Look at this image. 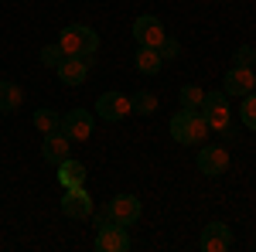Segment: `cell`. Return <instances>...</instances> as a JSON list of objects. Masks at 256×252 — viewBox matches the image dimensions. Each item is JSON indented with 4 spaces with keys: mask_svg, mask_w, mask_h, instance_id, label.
Masks as SVG:
<instances>
[{
    "mask_svg": "<svg viewBox=\"0 0 256 252\" xmlns=\"http://www.w3.org/2000/svg\"><path fill=\"white\" fill-rule=\"evenodd\" d=\"M168 130H171V140L174 143H181V147H198L205 140V133H208V123L202 119L198 109H181V113L171 116Z\"/></svg>",
    "mask_w": 256,
    "mask_h": 252,
    "instance_id": "obj_1",
    "label": "cell"
},
{
    "mask_svg": "<svg viewBox=\"0 0 256 252\" xmlns=\"http://www.w3.org/2000/svg\"><path fill=\"white\" fill-rule=\"evenodd\" d=\"M58 44L65 55H79V58H89L99 51V34L86 24H68L58 34Z\"/></svg>",
    "mask_w": 256,
    "mask_h": 252,
    "instance_id": "obj_2",
    "label": "cell"
},
{
    "mask_svg": "<svg viewBox=\"0 0 256 252\" xmlns=\"http://www.w3.org/2000/svg\"><path fill=\"white\" fill-rule=\"evenodd\" d=\"M198 113L208 123V130H226L229 126V96L226 92H205Z\"/></svg>",
    "mask_w": 256,
    "mask_h": 252,
    "instance_id": "obj_3",
    "label": "cell"
},
{
    "mask_svg": "<svg viewBox=\"0 0 256 252\" xmlns=\"http://www.w3.org/2000/svg\"><path fill=\"white\" fill-rule=\"evenodd\" d=\"M92 126H96V119H92L89 109H72V113H65V116L58 119V130L68 136L72 143L89 140V136H92Z\"/></svg>",
    "mask_w": 256,
    "mask_h": 252,
    "instance_id": "obj_4",
    "label": "cell"
},
{
    "mask_svg": "<svg viewBox=\"0 0 256 252\" xmlns=\"http://www.w3.org/2000/svg\"><path fill=\"white\" fill-rule=\"evenodd\" d=\"M130 113H134V106H130V96H123V92H102L96 102V116L106 123H120Z\"/></svg>",
    "mask_w": 256,
    "mask_h": 252,
    "instance_id": "obj_5",
    "label": "cell"
},
{
    "mask_svg": "<svg viewBox=\"0 0 256 252\" xmlns=\"http://www.w3.org/2000/svg\"><path fill=\"white\" fill-rule=\"evenodd\" d=\"M130 232H126V225H116V222H110V225H102L96 232V252H130Z\"/></svg>",
    "mask_w": 256,
    "mask_h": 252,
    "instance_id": "obj_6",
    "label": "cell"
},
{
    "mask_svg": "<svg viewBox=\"0 0 256 252\" xmlns=\"http://www.w3.org/2000/svg\"><path fill=\"white\" fill-rule=\"evenodd\" d=\"M58 205H62V215H65V218H76V222H82V218L92 215V198L86 191V184H82V188H65Z\"/></svg>",
    "mask_w": 256,
    "mask_h": 252,
    "instance_id": "obj_7",
    "label": "cell"
},
{
    "mask_svg": "<svg viewBox=\"0 0 256 252\" xmlns=\"http://www.w3.org/2000/svg\"><path fill=\"white\" fill-rule=\"evenodd\" d=\"M110 205V218L116 222V225H137V218L140 212H144V205H140V198L137 194H116L113 201H106Z\"/></svg>",
    "mask_w": 256,
    "mask_h": 252,
    "instance_id": "obj_8",
    "label": "cell"
},
{
    "mask_svg": "<svg viewBox=\"0 0 256 252\" xmlns=\"http://www.w3.org/2000/svg\"><path fill=\"white\" fill-rule=\"evenodd\" d=\"M134 38H137V44H144V48H160L164 44V24H160L154 14H140L137 20H134Z\"/></svg>",
    "mask_w": 256,
    "mask_h": 252,
    "instance_id": "obj_9",
    "label": "cell"
},
{
    "mask_svg": "<svg viewBox=\"0 0 256 252\" xmlns=\"http://www.w3.org/2000/svg\"><path fill=\"white\" fill-rule=\"evenodd\" d=\"M253 89H256V72L246 68V65H232L226 72V78H222V92L226 96H246Z\"/></svg>",
    "mask_w": 256,
    "mask_h": 252,
    "instance_id": "obj_10",
    "label": "cell"
},
{
    "mask_svg": "<svg viewBox=\"0 0 256 252\" xmlns=\"http://www.w3.org/2000/svg\"><path fill=\"white\" fill-rule=\"evenodd\" d=\"M198 171L205 177H218V174H226L229 171V150L226 147H202L198 150Z\"/></svg>",
    "mask_w": 256,
    "mask_h": 252,
    "instance_id": "obj_11",
    "label": "cell"
},
{
    "mask_svg": "<svg viewBox=\"0 0 256 252\" xmlns=\"http://www.w3.org/2000/svg\"><path fill=\"white\" fill-rule=\"evenodd\" d=\"M41 157H44L48 164H55V167H58L65 157H72V140L62 133V130L44 133V140H41Z\"/></svg>",
    "mask_w": 256,
    "mask_h": 252,
    "instance_id": "obj_12",
    "label": "cell"
},
{
    "mask_svg": "<svg viewBox=\"0 0 256 252\" xmlns=\"http://www.w3.org/2000/svg\"><path fill=\"white\" fill-rule=\"evenodd\" d=\"M229 246H232V232L226 222H208L202 229V249L205 252H226Z\"/></svg>",
    "mask_w": 256,
    "mask_h": 252,
    "instance_id": "obj_13",
    "label": "cell"
},
{
    "mask_svg": "<svg viewBox=\"0 0 256 252\" xmlns=\"http://www.w3.org/2000/svg\"><path fill=\"white\" fill-rule=\"evenodd\" d=\"M89 68H92V65H89V58H79V55H65V58H62V65L55 68V72H58V78L65 82V85H82V82L89 78Z\"/></svg>",
    "mask_w": 256,
    "mask_h": 252,
    "instance_id": "obj_14",
    "label": "cell"
},
{
    "mask_svg": "<svg viewBox=\"0 0 256 252\" xmlns=\"http://www.w3.org/2000/svg\"><path fill=\"white\" fill-rule=\"evenodd\" d=\"M58 181L62 188H82L86 184V164L76 160V157H65L58 164Z\"/></svg>",
    "mask_w": 256,
    "mask_h": 252,
    "instance_id": "obj_15",
    "label": "cell"
},
{
    "mask_svg": "<svg viewBox=\"0 0 256 252\" xmlns=\"http://www.w3.org/2000/svg\"><path fill=\"white\" fill-rule=\"evenodd\" d=\"M160 65H164V58H160L158 48H144V44H137V72H144V75H158Z\"/></svg>",
    "mask_w": 256,
    "mask_h": 252,
    "instance_id": "obj_16",
    "label": "cell"
},
{
    "mask_svg": "<svg viewBox=\"0 0 256 252\" xmlns=\"http://www.w3.org/2000/svg\"><path fill=\"white\" fill-rule=\"evenodd\" d=\"M24 102V92H20L18 82H0V113H14Z\"/></svg>",
    "mask_w": 256,
    "mask_h": 252,
    "instance_id": "obj_17",
    "label": "cell"
},
{
    "mask_svg": "<svg viewBox=\"0 0 256 252\" xmlns=\"http://www.w3.org/2000/svg\"><path fill=\"white\" fill-rule=\"evenodd\" d=\"M130 106L140 116H150V113H158V96L154 92H137V96H130Z\"/></svg>",
    "mask_w": 256,
    "mask_h": 252,
    "instance_id": "obj_18",
    "label": "cell"
},
{
    "mask_svg": "<svg viewBox=\"0 0 256 252\" xmlns=\"http://www.w3.org/2000/svg\"><path fill=\"white\" fill-rule=\"evenodd\" d=\"M178 99H181V109H202V99H205V92H202L198 85H181Z\"/></svg>",
    "mask_w": 256,
    "mask_h": 252,
    "instance_id": "obj_19",
    "label": "cell"
},
{
    "mask_svg": "<svg viewBox=\"0 0 256 252\" xmlns=\"http://www.w3.org/2000/svg\"><path fill=\"white\" fill-rule=\"evenodd\" d=\"M239 116H242V126H246V130H256V92H246V96H242Z\"/></svg>",
    "mask_w": 256,
    "mask_h": 252,
    "instance_id": "obj_20",
    "label": "cell"
},
{
    "mask_svg": "<svg viewBox=\"0 0 256 252\" xmlns=\"http://www.w3.org/2000/svg\"><path fill=\"white\" fill-rule=\"evenodd\" d=\"M58 113H52V109H38L34 113V126H38L41 133H52V130H58Z\"/></svg>",
    "mask_w": 256,
    "mask_h": 252,
    "instance_id": "obj_21",
    "label": "cell"
},
{
    "mask_svg": "<svg viewBox=\"0 0 256 252\" xmlns=\"http://www.w3.org/2000/svg\"><path fill=\"white\" fill-rule=\"evenodd\" d=\"M62 58H65V51H62L58 41H55V44H44V48H41V65H48V68H58Z\"/></svg>",
    "mask_w": 256,
    "mask_h": 252,
    "instance_id": "obj_22",
    "label": "cell"
},
{
    "mask_svg": "<svg viewBox=\"0 0 256 252\" xmlns=\"http://www.w3.org/2000/svg\"><path fill=\"white\" fill-rule=\"evenodd\" d=\"M232 65H256V48L253 44H242V48H236V55H232Z\"/></svg>",
    "mask_w": 256,
    "mask_h": 252,
    "instance_id": "obj_23",
    "label": "cell"
},
{
    "mask_svg": "<svg viewBox=\"0 0 256 252\" xmlns=\"http://www.w3.org/2000/svg\"><path fill=\"white\" fill-rule=\"evenodd\" d=\"M158 51H160V58L168 61V58H178V55H181V44H178L174 38H164V44H160Z\"/></svg>",
    "mask_w": 256,
    "mask_h": 252,
    "instance_id": "obj_24",
    "label": "cell"
},
{
    "mask_svg": "<svg viewBox=\"0 0 256 252\" xmlns=\"http://www.w3.org/2000/svg\"><path fill=\"white\" fill-rule=\"evenodd\" d=\"M89 218H96V229H102V225H110V222H113V218H110V205H106V208H92V215H89Z\"/></svg>",
    "mask_w": 256,
    "mask_h": 252,
    "instance_id": "obj_25",
    "label": "cell"
},
{
    "mask_svg": "<svg viewBox=\"0 0 256 252\" xmlns=\"http://www.w3.org/2000/svg\"><path fill=\"white\" fill-rule=\"evenodd\" d=\"M253 92H256V89H253Z\"/></svg>",
    "mask_w": 256,
    "mask_h": 252,
    "instance_id": "obj_26",
    "label": "cell"
}]
</instances>
